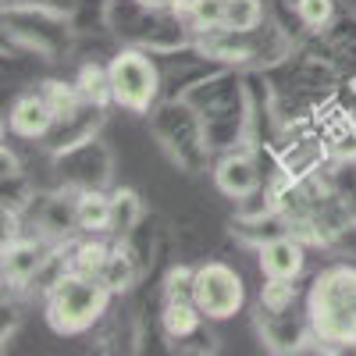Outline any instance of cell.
<instances>
[{"mask_svg": "<svg viewBox=\"0 0 356 356\" xmlns=\"http://www.w3.org/2000/svg\"><path fill=\"white\" fill-rule=\"evenodd\" d=\"M310 324L324 342H356V267H332L317 278Z\"/></svg>", "mask_w": 356, "mask_h": 356, "instance_id": "cell-1", "label": "cell"}, {"mask_svg": "<svg viewBox=\"0 0 356 356\" xmlns=\"http://www.w3.org/2000/svg\"><path fill=\"white\" fill-rule=\"evenodd\" d=\"M111 300V289L97 278V275H82V271H68L54 282L50 289V303H47V321L54 332L61 335H75L86 332Z\"/></svg>", "mask_w": 356, "mask_h": 356, "instance_id": "cell-2", "label": "cell"}, {"mask_svg": "<svg viewBox=\"0 0 356 356\" xmlns=\"http://www.w3.org/2000/svg\"><path fill=\"white\" fill-rule=\"evenodd\" d=\"M107 75H111V97L118 107L136 114L150 111L157 97V68L150 65V57H143L139 50H125L107 65Z\"/></svg>", "mask_w": 356, "mask_h": 356, "instance_id": "cell-3", "label": "cell"}, {"mask_svg": "<svg viewBox=\"0 0 356 356\" xmlns=\"http://www.w3.org/2000/svg\"><path fill=\"white\" fill-rule=\"evenodd\" d=\"M246 300L243 292V278L232 271L228 264H203L196 267V282H193V303L203 310V317H214V321H225L232 314H239Z\"/></svg>", "mask_w": 356, "mask_h": 356, "instance_id": "cell-4", "label": "cell"}, {"mask_svg": "<svg viewBox=\"0 0 356 356\" xmlns=\"http://www.w3.org/2000/svg\"><path fill=\"white\" fill-rule=\"evenodd\" d=\"M260 267L267 278H285L292 282L296 275L303 271V246L292 239H275L260 250Z\"/></svg>", "mask_w": 356, "mask_h": 356, "instance_id": "cell-5", "label": "cell"}, {"mask_svg": "<svg viewBox=\"0 0 356 356\" xmlns=\"http://www.w3.org/2000/svg\"><path fill=\"white\" fill-rule=\"evenodd\" d=\"M54 107L47 104V97H22L15 107H11V129L25 139H36V136H47V129L54 125Z\"/></svg>", "mask_w": 356, "mask_h": 356, "instance_id": "cell-6", "label": "cell"}, {"mask_svg": "<svg viewBox=\"0 0 356 356\" xmlns=\"http://www.w3.org/2000/svg\"><path fill=\"white\" fill-rule=\"evenodd\" d=\"M43 267V250L36 243H11L4 250V278L11 285H25L29 278H36Z\"/></svg>", "mask_w": 356, "mask_h": 356, "instance_id": "cell-7", "label": "cell"}, {"mask_svg": "<svg viewBox=\"0 0 356 356\" xmlns=\"http://www.w3.org/2000/svg\"><path fill=\"white\" fill-rule=\"evenodd\" d=\"M218 189L228 196H250L257 189V168L250 157H225L218 164Z\"/></svg>", "mask_w": 356, "mask_h": 356, "instance_id": "cell-8", "label": "cell"}, {"mask_svg": "<svg viewBox=\"0 0 356 356\" xmlns=\"http://www.w3.org/2000/svg\"><path fill=\"white\" fill-rule=\"evenodd\" d=\"M75 225L82 232H107L111 228V196L86 193L75 203Z\"/></svg>", "mask_w": 356, "mask_h": 356, "instance_id": "cell-9", "label": "cell"}, {"mask_svg": "<svg viewBox=\"0 0 356 356\" xmlns=\"http://www.w3.org/2000/svg\"><path fill=\"white\" fill-rule=\"evenodd\" d=\"M200 317H203V310L193 300H168V307H164V332L171 339H186V335H193L200 328Z\"/></svg>", "mask_w": 356, "mask_h": 356, "instance_id": "cell-10", "label": "cell"}, {"mask_svg": "<svg viewBox=\"0 0 356 356\" xmlns=\"http://www.w3.org/2000/svg\"><path fill=\"white\" fill-rule=\"evenodd\" d=\"M100 282L111 289V292H125L132 282H136V264L125 250H111L104 267H100Z\"/></svg>", "mask_w": 356, "mask_h": 356, "instance_id": "cell-11", "label": "cell"}, {"mask_svg": "<svg viewBox=\"0 0 356 356\" xmlns=\"http://www.w3.org/2000/svg\"><path fill=\"white\" fill-rule=\"evenodd\" d=\"M260 25V0H225V29L228 33H250Z\"/></svg>", "mask_w": 356, "mask_h": 356, "instance_id": "cell-12", "label": "cell"}, {"mask_svg": "<svg viewBox=\"0 0 356 356\" xmlns=\"http://www.w3.org/2000/svg\"><path fill=\"white\" fill-rule=\"evenodd\" d=\"M139 221V200L136 193H114L111 196V228L107 232H118V235H129Z\"/></svg>", "mask_w": 356, "mask_h": 356, "instance_id": "cell-13", "label": "cell"}, {"mask_svg": "<svg viewBox=\"0 0 356 356\" xmlns=\"http://www.w3.org/2000/svg\"><path fill=\"white\" fill-rule=\"evenodd\" d=\"M79 93H82V100H89V104H107V100H114L111 97V75L107 72H100V68H82V79H79Z\"/></svg>", "mask_w": 356, "mask_h": 356, "instance_id": "cell-14", "label": "cell"}, {"mask_svg": "<svg viewBox=\"0 0 356 356\" xmlns=\"http://www.w3.org/2000/svg\"><path fill=\"white\" fill-rule=\"evenodd\" d=\"M43 97H47V104L54 107V114H57V118L75 114V107H79V100H82L79 86H65V82H50V86L43 89Z\"/></svg>", "mask_w": 356, "mask_h": 356, "instance_id": "cell-15", "label": "cell"}, {"mask_svg": "<svg viewBox=\"0 0 356 356\" xmlns=\"http://www.w3.org/2000/svg\"><path fill=\"white\" fill-rule=\"evenodd\" d=\"M189 18L196 29H225V0H189Z\"/></svg>", "mask_w": 356, "mask_h": 356, "instance_id": "cell-16", "label": "cell"}, {"mask_svg": "<svg viewBox=\"0 0 356 356\" xmlns=\"http://www.w3.org/2000/svg\"><path fill=\"white\" fill-rule=\"evenodd\" d=\"M107 253H111V250L100 246V243H86V246H79V253H75V260H72V271L97 275V278H100V267H104Z\"/></svg>", "mask_w": 356, "mask_h": 356, "instance_id": "cell-17", "label": "cell"}, {"mask_svg": "<svg viewBox=\"0 0 356 356\" xmlns=\"http://www.w3.org/2000/svg\"><path fill=\"white\" fill-rule=\"evenodd\" d=\"M264 307H271V310H285L289 303H292V285L285 282V278H267V285H264Z\"/></svg>", "mask_w": 356, "mask_h": 356, "instance_id": "cell-18", "label": "cell"}, {"mask_svg": "<svg viewBox=\"0 0 356 356\" xmlns=\"http://www.w3.org/2000/svg\"><path fill=\"white\" fill-rule=\"evenodd\" d=\"M193 282H196V271H189V267L171 271L168 275V300H193Z\"/></svg>", "mask_w": 356, "mask_h": 356, "instance_id": "cell-19", "label": "cell"}, {"mask_svg": "<svg viewBox=\"0 0 356 356\" xmlns=\"http://www.w3.org/2000/svg\"><path fill=\"white\" fill-rule=\"evenodd\" d=\"M300 18L314 29H321L332 18V0H300Z\"/></svg>", "mask_w": 356, "mask_h": 356, "instance_id": "cell-20", "label": "cell"}, {"mask_svg": "<svg viewBox=\"0 0 356 356\" xmlns=\"http://www.w3.org/2000/svg\"><path fill=\"white\" fill-rule=\"evenodd\" d=\"M143 4H154V8H161V4H171V0H143Z\"/></svg>", "mask_w": 356, "mask_h": 356, "instance_id": "cell-21", "label": "cell"}]
</instances>
